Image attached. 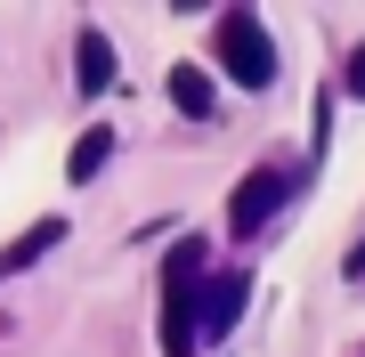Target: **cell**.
I'll list each match as a JSON object with an SVG mask.
<instances>
[{
    "label": "cell",
    "instance_id": "2",
    "mask_svg": "<svg viewBox=\"0 0 365 357\" xmlns=\"http://www.w3.org/2000/svg\"><path fill=\"white\" fill-rule=\"evenodd\" d=\"M220 66L244 81V90H268V81H276V41H268V25L252 9H227L220 16Z\"/></svg>",
    "mask_w": 365,
    "mask_h": 357
},
{
    "label": "cell",
    "instance_id": "3",
    "mask_svg": "<svg viewBox=\"0 0 365 357\" xmlns=\"http://www.w3.org/2000/svg\"><path fill=\"white\" fill-rule=\"evenodd\" d=\"M284 195H292L284 171H244V179H235V195H227V227H235V236H260Z\"/></svg>",
    "mask_w": 365,
    "mask_h": 357
},
{
    "label": "cell",
    "instance_id": "1",
    "mask_svg": "<svg viewBox=\"0 0 365 357\" xmlns=\"http://www.w3.org/2000/svg\"><path fill=\"white\" fill-rule=\"evenodd\" d=\"M195 284H203V244L179 236L163 260V357H195Z\"/></svg>",
    "mask_w": 365,
    "mask_h": 357
},
{
    "label": "cell",
    "instance_id": "9",
    "mask_svg": "<svg viewBox=\"0 0 365 357\" xmlns=\"http://www.w3.org/2000/svg\"><path fill=\"white\" fill-rule=\"evenodd\" d=\"M349 98H365V41H357V57H349Z\"/></svg>",
    "mask_w": 365,
    "mask_h": 357
},
{
    "label": "cell",
    "instance_id": "4",
    "mask_svg": "<svg viewBox=\"0 0 365 357\" xmlns=\"http://www.w3.org/2000/svg\"><path fill=\"white\" fill-rule=\"evenodd\" d=\"M235 317H244V276H235V268L203 276V301H195V341H220Z\"/></svg>",
    "mask_w": 365,
    "mask_h": 357
},
{
    "label": "cell",
    "instance_id": "6",
    "mask_svg": "<svg viewBox=\"0 0 365 357\" xmlns=\"http://www.w3.org/2000/svg\"><path fill=\"white\" fill-rule=\"evenodd\" d=\"M57 244H66V219H33L16 244H0V284H9V276H25L33 260H49Z\"/></svg>",
    "mask_w": 365,
    "mask_h": 357
},
{
    "label": "cell",
    "instance_id": "7",
    "mask_svg": "<svg viewBox=\"0 0 365 357\" xmlns=\"http://www.w3.org/2000/svg\"><path fill=\"white\" fill-rule=\"evenodd\" d=\"M170 106H179L187 122H211V106H220V98H211V73H195V66H170Z\"/></svg>",
    "mask_w": 365,
    "mask_h": 357
},
{
    "label": "cell",
    "instance_id": "5",
    "mask_svg": "<svg viewBox=\"0 0 365 357\" xmlns=\"http://www.w3.org/2000/svg\"><path fill=\"white\" fill-rule=\"evenodd\" d=\"M73 90L81 98H106V90H114V41H106L98 25L73 41Z\"/></svg>",
    "mask_w": 365,
    "mask_h": 357
},
{
    "label": "cell",
    "instance_id": "10",
    "mask_svg": "<svg viewBox=\"0 0 365 357\" xmlns=\"http://www.w3.org/2000/svg\"><path fill=\"white\" fill-rule=\"evenodd\" d=\"M349 276H365V236H357V252H349Z\"/></svg>",
    "mask_w": 365,
    "mask_h": 357
},
{
    "label": "cell",
    "instance_id": "8",
    "mask_svg": "<svg viewBox=\"0 0 365 357\" xmlns=\"http://www.w3.org/2000/svg\"><path fill=\"white\" fill-rule=\"evenodd\" d=\"M106 155H114V130H81V138H73V155H66V179H73V187H90V179L106 171Z\"/></svg>",
    "mask_w": 365,
    "mask_h": 357
}]
</instances>
